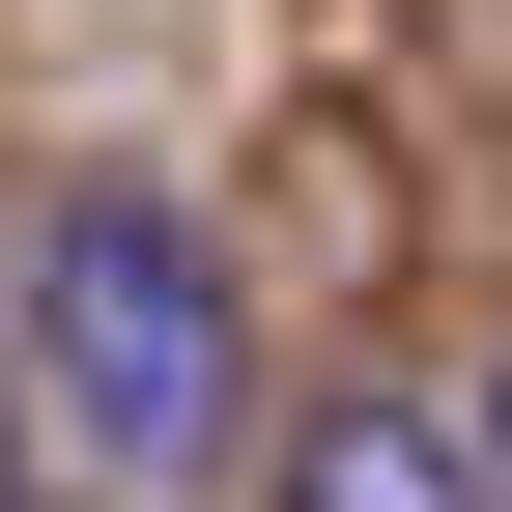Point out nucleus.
<instances>
[{"label": "nucleus", "mask_w": 512, "mask_h": 512, "mask_svg": "<svg viewBox=\"0 0 512 512\" xmlns=\"http://www.w3.org/2000/svg\"><path fill=\"white\" fill-rule=\"evenodd\" d=\"M29 399H57V456H114V484H228V456H256L228 228H171V200H57V228H29Z\"/></svg>", "instance_id": "1"}, {"label": "nucleus", "mask_w": 512, "mask_h": 512, "mask_svg": "<svg viewBox=\"0 0 512 512\" xmlns=\"http://www.w3.org/2000/svg\"><path fill=\"white\" fill-rule=\"evenodd\" d=\"M256 512H512V456H456L427 399H342L313 456H256Z\"/></svg>", "instance_id": "2"}, {"label": "nucleus", "mask_w": 512, "mask_h": 512, "mask_svg": "<svg viewBox=\"0 0 512 512\" xmlns=\"http://www.w3.org/2000/svg\"><path fill=\"white\" fill-rule=\"evenodd\" d=\"M0 512H57V484H29V370H0Z\"/></svg>", "instance_id": "3"}, {"label": "nucleus", "mask_w": 512, "mask_h": 512, "mask_svg": "<svg viewBox=\"0 0 512 512\" xmlns=\"http://www.w3.org/2000/svg\"><path fill=\"white\" fill-rule=\"evenodd\" d=\"M484 456H512V399H484Z\"/></svg>", "instance_id": "4"}]
</instances>
